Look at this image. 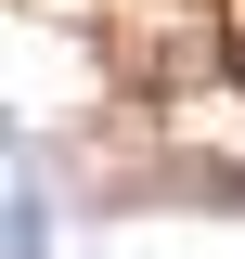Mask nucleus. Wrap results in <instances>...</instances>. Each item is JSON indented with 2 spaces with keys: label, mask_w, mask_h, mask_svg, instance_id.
Masks as SVG:
<instances>
[{
  "label": "nucleus",
  "mask_w": 245,
  "mask_h": 259,
  "mask_svg": "<svg viewBox=\"0 0 245 259\" xmlns=\"http://www.w3.org/2000/svg\"><path fill=\"white\" fill-rule=\"evenodd\" d=\"M0 259H52V207H39V194L0 207Z\"/></svg>",
  "instance_id": "1"
}]
</instances>
